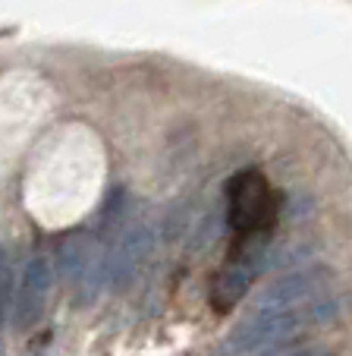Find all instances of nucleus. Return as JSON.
<instances>
[{
  "instance_id": "39448f33",
  "label": "nucleus",
  "mask_w": 352,
  "mask_h": 356,
  "mask_svg": "<svg viewBox=\"0 0 352 356\" xmlns=\"http://www.w3.org/2000/svg\"><path fill=\"white\" fill-rule=\"evenodd\" d=\"M51 284H53V271L47 259H32L22 271L19 281V293H16V316L13 325L19 331H26L28 325H35L41 318V309H44L47 296H51Z\"/></svg>"
},
{
  "instance_id": "0eeeda50",
  "label": "nucleus",
  "mask_w": 352,
  "mask_h": 356,
  "mask_svg": "<svg viewBox=\"0 0 352 356\" xmlns=\"http://www.w3.org/2000/svg\"><path fill=\"white\" fill-rule=\"evenodd\" d=\"M10 287H13V281H10V268L0 275V331H3V322H7V302H10Z\"/></svg>"
},
{
  "instance_id": "20e7f679",
  "label": "nucleus",
  "mask_w": 352,
  "mask_h": 356,
  "mask_svg": "<svg viewBox=\"0 0 352 356\" xmlns=\"http://www.w3.org/2000/svg\"><path fill=\"white\" fill-rule=\"evenodd\" d=\"M151 246H154V230L148 224L129 227L120 240L113 243V252L107 256V284L113 290H126L135 281L139 268L145 265V259L151 256Z\"/></svg>"
},
{
  "instance_id": "f03ea898",
  "label": "nucleus",
  "mask_w": 352,
  "mask_h": 356,
  "mask_svg": "<svg viewBox=\"0 0 352 356\" xmlns=\"http://www.w3.org/2000/svg\"><path fill=\"white\" fill-rule=\"evenodd\" d=\"M277 221V195L261 170L246 168L226 183V224L236 234H267Z\"/></svg>"
},
{
  "instance_id": "7ed1b4c3",
  "label": "nucleus",
  "mask_w": 352,
  "mask_h": 356,
  "mask_svg": "<svg viewBox=\"0 0 352 356\" xmlns=\"http://www.w3.org/2000/svg\"><path fill=\"white\" fill-rule=\"evenodd\" d=\"M57 259H60L67 281L79 290V302H92L101 284L107 281V256L101 252L98 240L82 234V230H73V234L63 236Z\"/></svg>"
},
{
  "instance_id": "f257e3e1",
  "label": "nucleus",
  "mask_w": 352,
  "mask_h": 356,
  "mask_svg": "<svg viewBox=\"0 0 352 356\" xmlns=\"http://www.w3.org/2000/svg\"><path fill=\"white\" fill-rule=\"evenodd\" d=\"M340 316L337 296L315 302V306H258L230 331L224 343L226 356H274L292 343L305 328H318Z\"/></svg>"
},
{
  "instance_id": "423d86ee",
  "label": "nucleus",
  "mask_w": 352,
  "mask_h": 356,
  "mask_svg": "<svg viewBox=\"0 0 352 356\" xmlns=\"http://www.w3.org/2000/svg\"><path fill=\"white\" fill-rule=\"evenodd\" d=\"M126 209H129V193L123 186H110L101 205V236H113L120 230V224L126 221Z\"/></svg>"
},
{
  "instance_id": "6e6552de",
  "label": "nucleus",
  "mask_w": 352,
  "mask_h": 356,
  "mask_svg": "<svg viewBox=\"0 0 352 356\" xmlns=\"http://www.w3.org/2000/svg\"><path fill=\"white\" fill-rule=\"evenodd\" d=\"M286 356H321V353H318V350L308 347V350H296V353H286Z\"/></svg>"
}]
</instances>
